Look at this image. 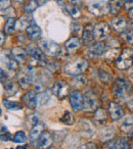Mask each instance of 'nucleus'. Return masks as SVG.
I'll return each mask as SVG.
<instances>
[{
    "instance_id": "10",
    "label": "nucleus",
    "mask_w": 133,
    "mask_h": 149,
    "mask_svg": "<svg viewBox=\"0 0 133 149\" xmlns=\"http://www.w3.org/2000/svg\"><path fill=\"white\" fill-rule=\"evenodd\" d=\"M22 100L27 107L31 108V109H35L37 107L38 102H39V96L35 90H30L24 94Z\"/></svg>"
},
{
    "instance_id": "8",
    "label": "nucleus",
    "mask_w": 133,
    "mask_h": 149,
    "mask_svg": "<svg viewBox=\"0 0 133 149\" xmlns=\"http://www.w3.org/2000/svg\"><path fill=\"white\" fill-rule=\"evenodd\" d=\"M70 98V104H71L72 108H73L74 111H81L84 108V99L82 94L79 91L75 90V91H72L69 95Z\"/></svg>"
},
{
    "instance_id": "51",
    "label": "nucleus",
    "mask_w": 133,
    "mask_h": 149,
    "mask_svg": "<svg viewBox=\"0 0 133 149\" xmlns=\"http://www.w3.org/2000/svg\"><path fill=\"white\" fill-rule=\"evenodd\" d=\"M129 137H130V139L133 141V129L130 131V134H129Z\"/></svg>"
},
{
    "instance_id": "23",
    "label": "nucleus",
    "mask_w": 133,
    "mask_h": 149,
    "mask_svg": "<svg viewBox=\"0 0 133 149\" xmlns=\"http://www.w3.org/2000/svg\"><path fill=\"white\" fill-rule=\"evenodd\" d=\"M80 124H81V133L86 137H91L93 135V127L90 124L89 120H80Z\"/></svg>"
},
{
    "instance_id": "22",
    "label": "nucleus",
    "mask_w": 133,
    "mask_h": 149,
    "mask_svg": "<svg viewBox=\"0 0 133 149\" xmlns=\"http://www.w3.org/2000/svg\"><path fill=\"white\" fill-rule=\"evenodd\" d=\"M94 27L91 25L86 26V28H84L83 32H82V40L85 43H91L94 39Z\"/></svg>"
},
{
    "instance_id": "32",
    "label": "nucleus",
    "mask_w": 133,
    "mask_h": 149,
    "mask_svg": "<svg viewBox=\"0 0 133 149\" xmlns=\"http://www.w3.org/2000/svg\"><path fill=\"white\" fill-rule=\"evenodd\" d=\"M4 107H6L8 110H20L22 109V105L17 101H10V100L3 99L2 101Z\"/></svg>"
},
{
    "instance_id": "45",
    "label": "nucleus",
    "mask_w": 133,
    "mask_h": 149,
    "mask_svg": "<svg viewBox=\"0 0 133 149\" xmlns=\"http://www.w3.org/2000/svg\"><path fill=\"white\" fill-rule=\"evenodd\" d=\"M11 139V136L8 132H2L1 133V140L2 141H8Z\"/></svg>"
},
{
    "instance_id": "42",
    "label": "nucleus",
    "mask_w": 133,
    "mask_h": 149,
    "mask_svg": "<svg viewBox=\"0 0 133 149\" xmlns=\"http://www.w3.org/2000/svg\"><path fill=\"white\" fill-rule=\"evenodd\" d=\"M80 149H98L97 147V144L94 142H88L86 143V144H83L81 147H80Z\"/></svg>"
},
{
    "instance_id": "47",
    "label": "nucleus",
    "mask_w": 133,
    "mask_h": 149,
    "mask_svg": "<svg viewBox=\"0 0 133 149\" xmlns=\"http://www.w3.org/2000/svg\"><path fill=\"white\" fill-rule=\"evenodd\" d=\"M127 107L131 112H133V98H131V99H129L127 101Z\"/></svg>"
},
{
    "instance_id": "18",
    "label": "nucleus",
    "mask_w": 133,
    "mask_h": 149,
    "mask_svg": "<svg viewBox=\"0 0 133 149\" xmlns=\"http://www.w3.org/2000/svg\"><path fill=\"white\" fill-rule=\"evenodd\" d=\"M44 126L43 123H38L37 125H35L34 127H32L31 131H30L29 134V141L30 142H34V141H37V139L41 136V134L44 131Z\"/></svg>"
},
{
    "instance_id": "24",
    "label": "nucleus",
    "mask_w": 133,
    "mask_h": 149,
    "mask_svg": "<svg viewBox=\"0 0 133 149\" xmlns=\"http://www.w3.org/2000/svg\"><path fill=\"white\" fill-rule=\"evenodd\" d=\"M43 3H45V0H32L29 3L25 5L24 9H25V13L30 15V13H34L35 9H37V7L41 6Z\"/></svg>"
},
{
    "instance_id": "21",
    "label": "nucleus",
    "mask_w": 133,
    "mask_h": 149,
    "mask_svg": "<svg viewBox=\"0 0 133 149\" xmlns=\"http://www.w3.org/2000/svg\"><path fill=\"white\" fill-rule=\"evenodd\" d=\"M26 32L31 40H37L41 37V29L35 24H31L29 27L26 28Z\"/></svg>"
},
{
    "instance_id": "54",
    "label": "nucleus",
    "mask_w": 133,
    "mask_h": 149,
    "mask_svg": "<svg viewBox=\"0 0 133 149\" xmlns=\"http://www.w3.org/2000/svg\"><path fill=\"white\" fill-rule=\"evenodd\" d=\"M48 149H56V147H54V146H51V147H49Z\"/></svg>"
},
{
    "instance_id": "14",
    "label": "nucleus",
    "mask_w": 133,
    "mask_h": 149,
    "mask_svg": "<svg viewBox=\"0 0 133 149\" xmlns=\"http://www.w3.org/2000/svg\"><path fill=\"white\" fill-rule=\"evenodd\" d=\"M52 135L49 132H43L41 134V136L37 139L36 141V148L37 149H46L47 147H49L52 143Z\"/></svg>"
},
{
    "instance_id": "44",
    "label": "nucleus",
    "mask_w": 133,
    "mask_h": 149,
    "mask_svg": "<svg viewBox=\"0 0 133 149\" xmlns=\"http://www.w3.org/2000/svg\"><path fill=\"white\" fill-rule=\"evenodd\" d=\"M102 149H115V141H108V143L104 144V146L102 147Z\"/></svg>"
},
{
    "instance_id": "46",
    "label": "nucleus",
    "mask_w": 133,
    "mask_h": 149,
    "mask_svg": "<svg viewBox=\"0 0 133 149\" xmlns=\"http://www.w3.org/2000/svg\"><path fill=\"white\" fill-rule=\"evenodd\" d=\"M9 4H10V2H9V0H1V9H6L9 7Z\"/></svg>"
},
{
    "instance_id": "29",
    "label": "nucleus",
    "mask_w": 133,
    "mask_h": 149,
    "mask_svg": "<svg viewBox=\"0 0 133 149\" xmlns=\"http://www.w3.org/2000/svg\"><path fill=\"white\" fill-rule=\"evenodd\" d=\"M133 129V114H129L121 125V131L124 133L130 132Z\"/></svg>"
},
{
    "instance_id": "3",
    "label": "nucleus",
    "mask_w": 133,
    "mask_h": 149,
    "mask_svg": "<svg viewBox=\"0 0 133 149\" xmlns=\"http://www.w3.org/2000/svg\"><path fill=\"white\" fill-rule=\"evenodd\" d=\"M131 88L129 83L125 79H118L113 85V94L116 98L124 99L129 95Z\"/></svg>"
},
{
    "instance_id": "27",
    "label": "nucleus",
    "mask_w": 133,
    "mask_h": 149,
    "mask_svg": "<svg viewBox=\"0 0 133 149\" xmlns=\"http://www.w3.org/2000/svg\"><path fill=\"white\" fill-rule=\"evenodd\" d=\"M3 88H4V93L5 95L7 96H11V95H15V93L18 92V87L15 83L10 81H4L2 83Z\"/></svg>"
},
{
    "instance_id": "53",
    "label": "nucleus",
    "mask_w": 133,
    "mask_h": 149,
    "mask_svg": "<svg viewBox=\"0 0 133 149\" xmlns=\"http://www.w3.org/2000/svg\"><path fill=\"white\" fill-rule=\"evenodd\" d=\"M3 43V34H1V44Z\"/></svg>"
},
{
    "instance_id": "37",
    "label": "nucleus",
    "mask_w": 133,
    "mask_h": 149,
    "mask_svg": "<svg viewBox=\"0 0 133 149\" xmlns=\"http://www.w3.org/2000/svg\"><path fill=\"white\" fill-rule=\"evenodd\" d=\"M29 23H30V19L29 17H22L21 19H19V21H17V23H15V29L18 30H24V28L27 26V27H29Z\"/></svg>"
},
{
    "instance_id": "39",
    "label": "nucleus",
    "mask_w": 133,
    "mask_h": 149,
    "mask_svg": "<svg viewBox=\"0 0 133 149\" xmlns=\"http://www.w3.org/2000/svg\"><path fill=\"white\" fill-rule=\"evenodd\" d=\"M28 120H29L30 124L34 127L35 125H37L38 123H39V116H38V114H36V113L28 114Z\"/></svg>"
},
{
    "instance_id": "49",
    "label": "nucleus",
    "mask_w": 133,
    "mask_h": 149,
    "mask_svg": "<svg viewBox=\"0 0 133 149\" xmlns=\"http://www.w3.org/2000/svg\"><path fill=\"white\" fill-rule=\"evenodd\" d=\"M128 15H129V17H130L131 19H133V8H131V9H129V10H128Z\"/></svg>"
},
{
    "instance_id": "13",
    "label": "nucleus",
    "mask_w": 133,
    "mask_h": 149,
    "mask_svg": "<svg viewBox=\"0 0 133 149\" xmlns=\"http://www.w3.org/2000/svg\"><path fill=\"white\" fill-rule=\"evenodd\" d=\"M28 53L31 55V57L33 58V60L35 61L36 64H38V65H43V64H45V62H46L45 55H44V53L41 50L36 48L35 46H30V47L28 48Z\"/></svg>"
},
{
    "instance_id": "12",
    "label": "nucleus",
    "mask_w": 133,
    "mask_h": 149,
    "mask_svg": "<svg viewBox=\"0 0 133 149\" xmlns=\"http://www.w3.org/2000/svg\"><path fill=\"white\" fill-rule=\"evenodd\" d=\"M106 46L104 42H96L89 46L87 51V55L90 58H97L102 56L106 52Z\"/></svg>"
},
{
    "instance_id": "26",
    "label": "nucleus",
    "mask_w": 133,
    "mask_h": 149,
    "mask_svg": "<svg viewBox=\"0 0 133 149\" xmlns=\"http://www.w3.org/2000/svg\"><path fill=\"white\" fill-rule=\"evenodd\" d=\"M106 111L102 108H98L94 113V123L97 125H104L106 122Z\"/></svg>"
},
{
    "instance_id": "11",
    "label": "nucleus",
    "mask_w": 133,
    "mask_h": 149,
    "mask_svg": "<svg viewBox=\"0 0 133 149\" xmlns=\"http://www.w3.org/2000/svg\"><path fill=\"white\" fill-rule=\"evenodd\" d=\"M94 39L102 40L106 39V37H108L111 34V28L108 26V24L106 23H99L94 27Z\"/></svg>"
},
{
    "instance_id": "28",
    "label": "nucleus",
    "mask_w": 133,
    "mask_h": 149,
    "mask_svg": "<svg viewBox=\"0 0 133 149\" xmlns=\"http://www.w3.org/2000/svg\"><path fill=\"white\" fill-rule=\"evenodd\" d=\"M129 0H111L110 3V10L112 13H118L120 11L121 7L125 5Z\"/></svg>"
},
{
    "instance_id": "20",
    "label": "nucleus",
    "mask_w": 133,
    "mask_h": 149,
    "mask_svg": "<svg viewBox=\"0 0 133 149\" xmlns=\"http://www.w3.org/2000/svg\"><path fill=\"white\" fill-rule=\"evenodd\" d=\"M11 55L13 57L17 60L18 62L20 63H23L24 61H26L27 59V52L24 48H21V47H15L11 49L10 51Z\"/></svg>"
},
{
    "instance_id": "15",
    "label": "nucleus",
    "mask_w": 133,
    "mask_h": 149,
    "mask_svg": "<svg viewBox=\"0 0 133 149\" xmlns=\"http://www.w3.org/2000/svg\"><path fill=\"white\" fill-rule=\"evenodd\" d=\"M108 114L113 120H119L124 114L122 106L117 102H110L108 103Z\"/></svg>"
},
{
    "instance_id": "7",
    "label": "nucleus",
    "mask_w": 133,
    "mask_h": 149,
    "mask_svg": "<svg viewBox=\"0 0 133 149\" xmlns=\"http://www.w3.org/2000/svg\"><path fill=\"white\" fill-rule=\"evenodd\" d=\"M84 99V108L86 112H94L98 109L99 106V102H98V98L93 92L87 91L83 96Z\"/></svg>"
},
{
    "instance_id": "19",
    "label": "nucleus",
    "mask_w": 133,
    "mask_h": 149,
    "mask_svg": "<svg viewBox=\"0 0 133 149\" xmlns=\"http://www.w3.org/2000/svg\"><path fill=\"white\" fill-rule=\"evenodd\" d=\"M115 133L114 127H104L99 131V138L102 142H108L113 139Z\"/></svg>"
},
{
    "instance_id": "6",
    "label": "nucleus",
    "mask_w": 133,
    "mask_h": 149,
    "mask_svg": "<svg viewBox=\"0 0 133 149\" xmlns=\"http://www.w3.org/2000/svg\"><path fill=\"white\" fill-rule=\"evenodd\" d=\"M34 72L31 66L29 68H24L21 70L18 77V81H19V85L21 86L23 89H28L33 83L34 79Z\"/></svg>"
},
{
    "instance_id": "50",
    "label": "nucleus",
    "mask_w": 133,
    "mask_h": 149,
    "mask_svg": "<svg viewBox=\"0 0 133 149\" xmlns=\"http://www.w3.org/2000/svg\"><path fill=\"white\" fill-rule=\"evenodd\" d=\"M129 76L131 77V79L133 80V66L130 68V70H129Z\"/></svg>"
},
{
    "instance_id": "17",
    "label": "nucleus",
    "mask_w": 133,
    "mask_h": 149,
    "mask_svg": "<svg viewBox=\"0 0 133 149\" xmlns=\"http://www.w3.org/2000/svg\"><path fill=\"white\" fill-rule=\"evenodd\" d=\"M1 61L10 70H15L18 68V61L13 57L11 53H8L6 51L1 52Z\"/></svg>"
},
{
    "instance_id": "1",
    "label": "nucleus",
    "mask_w": 133,
    "mask_h": 149,
    "mask_svg": "<svg viewBox=\"0 0 133 149\" xmlns=\"http://www.w3.org/2000/svg\"><path fill=\"white\" fill-rule=\"evenodd\" d=\"M87 68V60L84 59V58H77V59H74L72 61L68 62L64 65V72L70 76H78V74L85 72Z\"/></svg>"
},
{
    "instance_id": "41",
    "label": "nucleus",
    "mask_w": 133,
    "mask_h": 149,
    "mask_svg": "<svg viewBox=\"0 0 133 149\" xmlns=\"http://www.w3.org/2000/svg\"><path fill=\"white\" fill-rule=\"evenodd\" d=\"M123 38H124L125 41H127L128 43H133V30H130V31H127L125 33L122 34Z\"/></svg>"
},
{
    "instance_id": "40",
    "label": "nucleus",
    "mask_w": 133,
    "mask_h": 149,
    "mask_svg": "<svg viewBox=\"0 0 133 149\" xmlns=\"http://www.w3.org/2000/svg\"><path fill=\"white\" fill-rule=\"evenodd\" d=\"M49 100H50V95L48 94L47 91H44L43 93L39 96V101L42 105H43V104H46Z\"/></svg>"
},
{
    "instance_id": "48",
    "label": "nucleus",
    "mask_w": 133,
    "mask_h": 149,
    "mask_svg": "<svg viewBox=\"0 0 133 149\" xmlns=\"http://www.w3.org/2000/svg\"><path fill=\"white\" fill-rule=\"evenodd\" d=\"M69 1H70V3L73 5H77V4H79V3H81V0H69Z\"/></svg>"
},
{
    "instance_id": "43",
    "label": "nucleus",
    "mask_w": 133,
    "mask_h": 149,
    "mask_svg": "<svg viewBox=\"0 0 133 149\" xmlns=\"http://www.w3.org/2000/svg\"><path fill=\"white\" fill-rule=\"evenodd\" d=\"M72 31L76 34H79L81 32V26L79 24H76V23H72Z\"/></svg>"
},
{
    "instance_id": "33",
    "label": "nucleus",
    "mask_w": 133,
    "mask_h": 149,
    "mask_svg": "<svg viewBox=\"0 0 133 149\" xmlns=\"http://www.w3.org/2000/svg\"><path fill=\"white\" fill-rule=\"evenodd\" d=\"M15 23H17V21H15V17H8V19L6 21V23H5L4 25V32L6 34H11L13 32V30L15 29Z\"/></svg>"
},
{
    "instance_id": "52",
    "label": "nucleus",
    "mask_w": 133,
    "mask_h": 149,
    "mask_svg": "<svg viewBox=\"0 0 133 149\" xmlns=\"http://www.w3.org/2000/svg\"><path fill=\"white\" fill-rule=\"evenodd\" d=\"M26 148V146H19L18 147V149H25Z\"/></svg>"
},
{
    "instance_id": "9",
    "label": "nucleus",
    "mask_w": 133,
    "mask_h": 149,
    "mask_svg": "<svg viewBox=\"0 0 133 149\" xmlns=\"http://www.w3.org/2000/svg\"><path fill=\"white\" fill-rule=\"evenodd\" d=\"M69 89H70L69 85L64 81H56L53 83L51 92L53 95H55L57 98L62 99V98H64L69 94V92H70Z\"/></svg>"
},
{
    "instance_id": "2",
    "label": "nucleus",
    "mask_w": 133,
    "mask_h": 149,
    "mask_svg": "<svg viewBox=\"0 0 133 149\" xmlns=\"http://www.w3.org/2000/svg\"><path fill=\"white\" fill-rule=\"evenodd\" d=\"M38 47L44 54H47L49 56H56L62 51L60 46L57 43L48 39H42L38 41Z\"/></svg>"
},
{
    "instance_id": "36",
    "label": "nucleus",
    "mask_w": 133,
    "mask_h": 149,
    "mask_svg": "<svg viewBox=\"0 0 133 149\" xmlns=\"http://www.w3.org/2000/svg\"><path fill=\"white\" fill-rule=\"evenodd\" d=\"M60 120L62 123V124L68 125V126H71V125L74 124V116L70 111H66L64 116L60 118Z\"/></svg>"
},
{
    "instance_id": "16",
    "label": "nucleus",
    "mask_w": 133,
    "mask_h": 149,
    "mask_svg": "<svg viewBox=\"0 0 133 149\" xmlns=\"http://www.w3.org/2000/svg\"><path fill=\"white\" fill-rule=\"evenodd\" d=\"M112 27L115 29V31L119 34H123L126 32L127 28H128V23L123 17H117L112 19Z\"/></svg>"
},
{
    "instance_id": "25",
    "label": "nucleus",
    "mask_w": 133,
    "mask_h": 149,
    "mask_svg": "<svg viewBox=\"0 0 133 149\" xmlns=\"http://www.w3.org/2000/svg\"><path fill=\"white\" fill-rule=\"evenodd\" d=\"M64 46H66V50H68V51H73V50H76L77 48L80 47V40H79V38L76 37V36L70 37L69 39L66 40Z\"/></svg>"
},
{
    "instance_id": "38",
    "label": "nucleus",
    "mask_w": 133,
    "mask_h": 149,
    "mask_svg": "<svg viewBox=\"0 0 133 149\" xmlns=\"http://www.w3.org/2000/svg\"><path fill=\"white\" fill-rule=\"evenodd\" d=\"M26 140H27V136L24 131H18L13 138V141L15 143H24Z\"/></svg>"
},
{
    "instance_id": "30",
    "label": "nucleus",
    "mask_w": 133,
    "mask_h": 149,
    "mask_svg": "<svg viewBox=\"0 0 133 149\" xmlns=\"http://www.w3.org/2000/svg\"><path fill=\"white\" fill-rule=\"evenodd\" d=\"M72 85L75 87L76 89H80V88L84 87L86 85V79L82 74H78V76H74V79L72 81Z\"/></svg>"
},
{
    "instance_id": "34",
    "label": "nucleus",
    "mask_w": 133,
    "mask_h": 149,
    "mask_svg": "<svg viewBox=\"0 0 133 149\" xmlns=\"http://www.w3.org/2000/svg\"><path fill=\"white\" fill-rule=\"evenodd\" d=\"M98 76H99V79L102 83L108 84L112 80V74L108 72V70H104V68H100L99 72H98Z\"/></svg>"
},
{
    "instance_id": "31",
    "label": "nucleus",
    "mask_w": 133,
    "mask_h": 149,
    "mask_svg": "<svg viewBox=\"0 0 133 149\" xmlns=\"http://www.w3.org/2000/svg\"><path fill=\"white\" fill-rule=\"evenodd\" d=\"M64 7L66 8V10H68L69 15H71L73 19H79V17H80V15H81V11H80V9L78 8L76 5L70 4V5H66Z\"/></svg>"
},
{
    "instance_id": "4",
    "label": "nucleus",
    "mask_w": 133,
    "mask_h": 149,
    "mask_svg": "<svg viewBox=\"0 0 133 149\" xmlns=\"http://www.w3.org/2000/svg\"><path fill=\"white\" fill-rule=\"evenodd\" d=\"M133 64V50L130 48H125L121 55L117 58L116 66L119 70H127Z\"/></svg>"
},
{
    "instance_id": "5",
    "label": "nucleus",
    "mask_w": 133,
    "mask_h": 149,
    "mask_svg": "<svg viewBox=\"0 0 133 149\" xmlns=\"http://www.w3.org/2000/svg\"><path fill=\"white\" fill-rule=\"evenodd\" d=\"M87 9L90 13L96 17H102V15L111 13L110 4L106 3L104 1H93V2L88 3Z\"/></svg>"
},
{
    "instance_id": "35",
    "label": "nucleus",
    "mask_w": 133,
    "mask_h": 149,
    "mask_svg": "<svg viewBox=\"0 0 133 149\" xmlns=\"http://www.w3.org/2000/svg\"><path fill=\"white\" fill-rule=\"evenodd\" d=\"M115 149H130V144L125 138H119L115 141Z\"/></svg>"
}]
</instances>
